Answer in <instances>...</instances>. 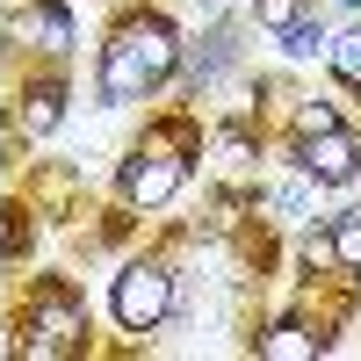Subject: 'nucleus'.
Here are the masks:
<instances>
[{"mask_svg":"<svg viewBox=\"0 0 361 361\" xmlns=\"http://www.w3.org/2000/svg\"><path fill=\"white\" fill-rule=\"evenodd\" d=\"M166 73H173V29L166 22H130L123 37L109 44V58H102L109 102H130V94H145V87L166 80Z\"/></svg>","mask_w":361,"mask_h":361,"instance_id":"1","label":"nucleus"},{"mask_svg":"<svg viewBox=\"0 0 361 361\" xmlns=\"http://www.w3.org/2000/svg\"><path fill=\"white\" fill-rule=\"evenodd\" d=\"M166 311H173V282L159 267H123V275H116V318H123L130 333H152Z\"/></svg>","mask_w":361,"mask_h":361,"instance_id":"2","label":"nucleus"},{"mask_svg":"<svg viewBox=\"0 0 361 361\" xmlns=\"http://www.w3.org/2000/svg\"><path fill=\"white\" fill-rule=\"evenodd\" d=\"M354 137L347 130H318V137H304V173L311 180H333V188H340V180H354Z\"/></svg>","mask_w":361,"mask_h":361,"instance_id":"3","label":"nucleus"},{"mask_svg":"<svg viewBox=\"0 0 361 361\" xmlns=\"http://www.w3.org/2000/svg\"><path fill=\"white\" fill-rule=\"evenodd\" d=\"M180 173H188L180 159L152 152V159H130V166H123V188H130V202H145V209H152V202H166V195L180 188Z\"/></svg>","mask_w":361,"mask_h":361,"instance_id":"4","label":"nucleus"},{"mask_svg":"<svg viewBox=\"0 0 361 361\" xmlns=\"http://www.w3.org/2000/svg\"><path fill=\"white\" fill-rule=\"evenodd\" d=\"M15 37H22V44H37V51H73V15L44 0V8H29V15L15 22Z\"/></svg>","mask_w":361,"mask_h":361,"instance_id":"5","label":"nucleus"},{"mask_svg":"<svg viewBox=\"0 0 361 361\" xmlns=\"http://www.w3.org/2000/svg\"><path fill=\"white\" fill-rule=\"evenodd\" d=\"M80 340V311L73 304H44L37 311V340H29V354H66Z\"/></svg>","mask_w":361,"mask_h":361,"instance_id":"6","label":"nucleus"},{"mask_svg":"<svg viewBox=\"0 0 361 361\" xmlns=\"http://www.w3.org/2000/svg\"><path fill=\"white\" fill-rule=\"evenodd\" d=\"M58 102H66V94H58V87H37V94L22 102V130H29V137H44V130L58 123Z\"/></svg>","mask_w":361,"mask_h":361,"instance_id":"7","label":"nucleus"},{"mask_svg":"<svg viewBox=\"0 0 361 361\" xmlns=\"http://www.w3.org/2000/svg\"><path fill=\"white\" fill-rule=\"evenodd\" d=\"M267 354H275V361H311L318 340L304 333V325H282V333H267Z\"/></svg>","mask_w":361,"mask_h":361,"instance_id":"8","label":"nucleus"},{"mask_svg":"<svg viewBox=\"0 0 361 361\" xmlns=\"http://www.w3.org/2000/svg\"><path fill=\"white\" fill-rule=\"evenodd\" d=\"M333 260H340V267H361V217H340V231H333Z\"/></svg>","mask_w":361,"mask_h":361,"instance_id":"9","label":"nucleus"},{"mask_svg":"<svg viewBox=\"0 0 361 361\" xmlns=\"http://www.w3.org/2000/svg\"><path fill=\"white\" fill-rule=\"evenodd\" d=\"M333 73L361 87V29H354V37H340V44H333Z\"/></svg>","mask_w":361,"mask_h":361,"instance_id":"10","label":"nucleus"},{"mask_svg":"<svg viewBox=\"0 0 361 361\" xmlns=\"http://www.w3.org/2000/svg\"><path fill=\"white\" fill-rule=\"evenodd\" d=\"M296 130H304V137H318V130H340L333 102H304V109H296Z\"/></svg>","mask_w":361,"mask_h":361,"instance_id":"11","label":"nucleus"},{"mask_svg":"<svg viewBox=\"0 0 361 361\" xmlns=\"http://www.w3.org/2000/svg\"><path fill=\"white\" fill-rule=\"evenodd\" d=\"M318 51H333V37L311 29V22H296V29H289V58H318Z\"/></svg>","mask_w":361,"mask_h":361,"instance_id":"12","label":"nucleus"},{"mask_svg":"<svg viewBox=\"0 0 361 361\" xmlns=\"http://www.w3.org/2000/svg\"><path fill=\"white\" fill-rule=\"evenodd\" d=\"M260 22H267V29H282V37H289V29L304 22V8H296V0H260Z\"/></svg>","mask_w":361,"mask_h":361,"instance_id":"13","label":"nucleus"},{"mask_svg":"<svg viewBox=\"0 0 361 361\" xmlns=\"http://www.w3.org/2000/svg\"><path fill=\"white\" fill-rule=\"evenodd\" d=\"M275 209H282L289 224H304V209H311V195H304V188H296V180H289V188H275Z\"/></svg>","mask_w":361,"mask_h":361,"instance_id":"14","label":"nucleus"},{"mask_svg":"<svg viewBox=\"0 0 361 361\" xmlns=\"http://www.w3.org/2000/svg\"><path fill=\"white\" fill-rule=\"evenodd\" d=\"M333 8H347V15H361V0H333Z\"/></svg>","mask_w":361,"mask_h":361,"instance_id":"15","label":"nucleus"}]
</instances>
